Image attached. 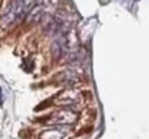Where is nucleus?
<instances>
[{
  "instance_id": "1",
  "label": "nucleus",
  "mask_w": 149,
  "mask_h": 139,
  "mask_svg": "<svg viewBox=\"0 0 149 139\" xmlns=\"http://www.w3.org/2000/svg\"><path fill=\"white\" fill-rule=\"evenodd\" d=\"M28 2L26 0H13L10 3L8 12L5 13V22L6 24H12L15 21H18L28 9Z\"/></svg>"
},
{
  "instance_id": "2",
  "label": "nucleus",
  "mask_w": 149,
  "mask_h": 139,
  "mask_svg": "<svg viewBox=\"0 0 149 139\" xmlns=\"http://www.w3.org/2000/svg\"><path fill=\"white\" fill-rule=\"evenodd\" d=\"M3 103V97H2V89H0V104Z\"/></svg>"
}]
</instances>
